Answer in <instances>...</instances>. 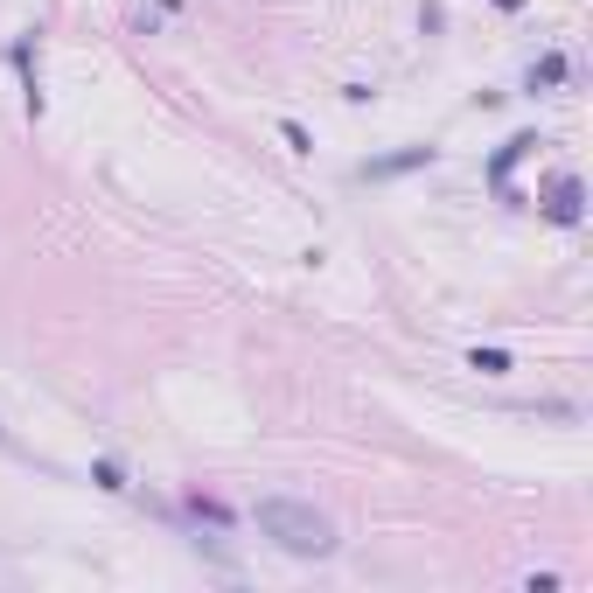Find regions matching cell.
<instances>
[{"instance_id":"3957f363","label":"cell","mask_w":593,"mask_h":593,"mask_svg":"<svg viewBox=\"0 0 593 593\" xmlns=\"http://www.w3.org/2000/svg\"><path fill=\"white\" fill-rule=\"evenodd\" d=\"M552 216H559V224H579V175H559V189H552Z\"/></svg>"},{"instance_id":"8992f818","label":"cell","mask_w":593,"mask_h":593,"mask_svg":"<svg viewBox=\"0 0 593 593\" xmlns=\"http://www.w3.org/2000/svg\"><path fill=\"white\" fill-rule=\"evenodd\" d=\"M468 370H482V378H503V370H510V356H503V350H475V356H468Z\"/></svg>"},{"instance_id":"ba28073f","label":"cell","mask_w":593,"mask_h":593,"mask_svg":"<svg viewBox=\"0 0 593 593\" xmlns=\"http://www.w3.org/2000/svg\"><path fill=\"white\" fill-rule=\"evenodd\" d=\"M91 482H98V488H126V475H119V461H98V468H91Z\"/></svg>"},{"instance_id":"9c48e42d","label":"cell","mask_w":593,"mask_h":593,"mask_svg":"<svg viewBox=\"0 0 593 593\" xmlns=\"http://www.w3.org/2000/svg\"><path fill=\"white\" fill-rule=\"evenodd\" d=\"M0 447H7V426H0Z\"/></svg>"},{"instance_id":"277c9868","label":"cell","mask_w":593,"mask_h":593,"mask_svg":"<svg viewBox=\"0 0 593 593\" xmlns=\"http://www.w3.org/2000/svg\"><path fill=\"white\" fill-rule=\"evenodd\" d=\"M531 147H538V133H516L510 147H503V154H496V161H488V182H503V175H510V168L524 161V154H531Z\"/></svg>"},{"instance_id":"6da1fadb","label":"cell","mask_w":593,"mask_h":593,"mask_svg":"<svg viewBox=\"0 0 593 593\" xmlns=\"http://www.w3.org/2000/svg\"><path fill=\"white\" fill-rule=\"evenodd\" d=\"M251 524H259V538H272L279 552H294V559H328V552H335V524H328L315 503H300V496H259V503H251Z\"/></svg>"},{"instance_id":"52a82bcc","label":"cell","mask_w":593,"mask_h":593,"mask_svg":"<svg viewBox=\"0 0 593 593\" xmlns=\"http://www.w3.org/2000/svg\"><path fill=\"white\" fill-rule=\"evenodd\" d=\"M279 133H287V147H294V154H315V140H307V126H300V119H279Z\"/></svg>"},{"instance_id":"5b68a950","label":"cell","mask_w":593,"mask_h":593,"mask_svg":"<svg viewBox=\"0 0 593 593\" xmlns=\"http://www.w3.org/2000/svg\"><path fill=\"white\" fill-rule=\"evenodd\" d=\"M566 70H572L566 56H538V63H531V78H524V84H531V91H552V84H566Z\"/></svg>"},{"instance_id":"7a4b0ae2","label":"cell","mask_w":593,"mask_h":593,"mask_svg":"<svg viewBox=\"0 0 593 593\" xmlns=\"http://www.w3.org/2000/svg\"><path fill=\"white\" fill-rule=\"evenodd\" d=\"M433 161V147H405V154H384V161H363L356 175L363 182H384V175H405V168H426Z\"/></svg>"}]
</instances>
